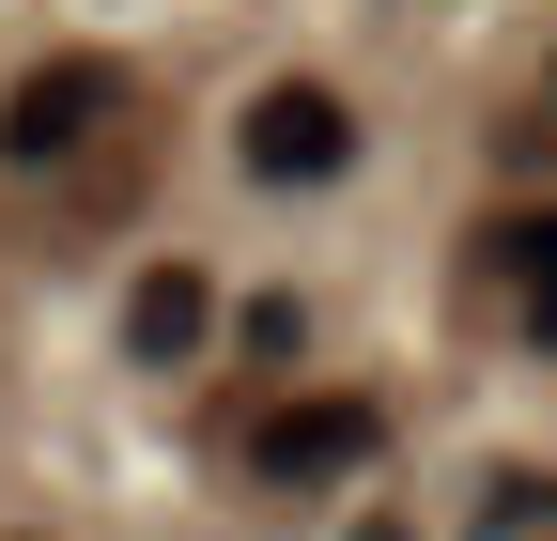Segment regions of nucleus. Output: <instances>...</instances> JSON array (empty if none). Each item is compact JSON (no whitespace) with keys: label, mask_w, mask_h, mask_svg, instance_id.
<instances>
[{"label":"nucleus","mask_w":557,"mask_h":541,"mask_svg":"<svg viewBox=\"0 0 557 541\" xmlns=\"http://www.w3.org/2000/svg\"><path fill=\"white\" fill-rule=\"evenodd\" d=\"M109 109H124V78H109L94 47H62V62H32V78L0 93V155H16V171H62Z\"/></svg>","instance_id":"obj_1"},{"label":"nucleus","mask_w":557,"mask_h":541,"mask_svg":"<svg viewBox=\"0 0 557 541\" xmlns=\"http://www.w3.org/2000/svg\"><path fill=\"white\" fill-rule=\"evenodd\" d=\"M233 155H248L263 186H325L341 155H357V109H341L325 78H263V93H248V124H233Z\"/></svg>","instance_id":"obj_2"},{"label":"nucleus","mask_w":557,"mask_h":541,"mask_svg":"<svg viewBox=\"0 0 557 541\" xmlns=\"http://www.w3.org/2000/svg\"><path fill=\"white\" fill-rule=\"evenodd\" d=\"M372 449H387V418H372V402H278V418L248 433V464H263L278 495H310V480H357Z\"/></svg>","instance_id":"obj_3"},{"label":"nucleus","mask_w":557,"mask_h":541,"mask_svg":"<svg viewBox=\"0 0 557 541\" xmlns=\"http://www.w3.org/2000/svg\"><path fill=\"white\" fill-rule=\"evenodd\" d=\"M201 341H218V294H201V263H156V279L124 294V356H139V372H186Z\"/></svg>","instance_id":"obj_4"},{"label":"nucleus","mask_w":557,"mask_h":541,"mask_svg":"<svg viewBox=\"0 0 557 541\" xmlns=\"http://www.w3.org/2000/svg\"><path fill=\"white\" fill-rule=\"evenodd\" d=\"M496 263H511V310H527V341H557V217H511V232H496Z\"/></svg>","instance_id":"obj_5"},{"label":"nucleus","mask_w":557,"mask_h":541,"mask_svg":"<svg viewBox=\"0 0 557 541\" xmlns=\"http://www.w3.org/2000/svg\"><path fill=\"white\" fill-rule=\"evenodd\" d=\"M357 541H403V526H357Z\"/></svg>","instance_id":"obj_6"}]
</instances>
